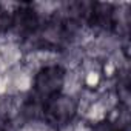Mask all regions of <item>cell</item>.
Returning a JSON list of instances; mask_svg holds the SVG:
<instances>
[{"label": "cell", "instance_id": "obj_1", "mask_svg": "<svg viewBox=\"0 0 131 131\" xmlns=\"http://www.w3.org/2000/svg\"><path fill=\"white\" fill-rule=\"evenodd\" d=\"M77 105L73 97L57 94L46 100L45 117L54 125H67L76 116Z\"/></svg>", "mask_w": 131, "mask_h": 131}, {"label": "cell", "instance_id": "obj_2", "mask_svg": "<svg viewBox=\"0 0 131 131\" xmlns=\"http://www.w3.org/2000/svg\"><path fill=\"white\" fill-rule=\"evenodd\" d=\"M65 80V71L60 67H45L42 68L34 80L37 94L42 99H51L60 93V88Z\"/></svg>", "mask_w": 131, "mask_h": 131}, {"label": "cell", "instance_id": "obj_3", "mask_svg": "<svg viewBox=\"0 0 131 131\" xmlns=\"http://www.w3.org/2000/svg\"><path fill=\"white\" fill-rule=\"evenodd\" d=\"M11 28H14L22 36H34L40 28V20L37 13L31 6H20L13 14Z\"/></svg>", "mask_w": 131, "mask_h": 131}, {"label": "cell", "instance_id": "obj_4", "mask_svg": "<svg viewBox=\"0 0 131 131\" xmlns=\"http://www.w3.org/2000/svg\"><path fill=\"white\" fill-rule=\"evenodd\" d=\"M86 19L94 26L106 28L113 25V9L110 5H105V3L90 5V8L86 9Z\"/></svg>", "mask_w": 131, "mask_h": 131}, {"label": "cell", "instance_id": "obj_5", "mask_svg": "<svg viewBox=\"0 0 131 131\" xmlns=\"http://www.w3.org/2000/svg\"><path fill=\"white\" fill-rule=\"evenodd\" d=\"M13 25V14H9L3 6H0V32L9 29Z\"/></svg>", "mask_w": 131, "mask_h": 131}, {"label": "cell", "instance_id": "obj_6", "mask_svg": "<svg viewBox=\"0 0 131 131\" xmlns=\"http://www.w3.org/2000/svg\"><path fill=\"white\" fill-rule=\"evenodd\" d=\"M94 131H123L117 123H111V122H103L100 125L96 126Z\"/></svg>", "mask_w": 131, "mask_h": 131}, {"label": "cell", "instance_id": "obj_7", "mask_svg": "<svg viewBox=\"0 0 131 131\" xmlns=\"http://www.w3.org/2000/svg\"><path fill=\"white\" fill-rule=\"evenodd\" d=\"M0 131H5V129H3V125H2V123H0Z\"/></svg>", "mask_w": 131, "mask_h": 131}]
</instances>
